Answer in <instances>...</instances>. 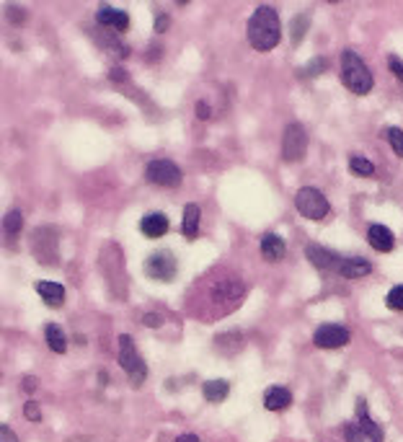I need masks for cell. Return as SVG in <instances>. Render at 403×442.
<instances>
[{
	"mask_svg": "<svg viewBox=\"0 0 403 442\" xmlns=\"http://www.w3.org/2000/svg\"><path fill=\"white\" fill-rule=\"evenodd\" d=\"M6 19L11 21V24H16V26H21V24H26V21H29V14L24 11V8L11 6V8L6 11Z\"/></svg>",
	"mask_w": 403,
	"mask_h": 442,
	"instance_id": "obj_27",
	"label": "cell"
},
{
	"mask_svg": "<svg viewBox=\"0 0 403 442\" xmlns=\"http://www.w3.org/2000/svg\"><path fill=\"white\" fill-rule=\"evenodd\" d=\"M96 21H99V26L104 29H114V31H127L129 29V16L124 11H116L111 6H101L99 14H96Z\"/></svg>",
	"mask_w": 403,
	"mask_h": 442,
	"instance_id": "obj_14",
	"label": "cell"
},
{
	"mask_svg": "<svg viewBox=\"0 0 403 442\" xmlns=\"http://www.w3.org/2000/svg\"><path fill=\"white\" fill-rule=\"evenodd\" d=\"M388 143L390 148H393V153H396L398 158H403V132L398 127H390L388 129Z\"/></svg>",
	"mask_w": 403,
	"mask_h": 442,
	"instance_id": "obj_26",
	"label": "cell"
},
{
	"mask_svg": "<svg viewBox=\"0 0 403 442\" xmlns=\"http://www.w3.org/2000/svg\"><path fill=\"white\" fill-rule=\"evenodd\" d=\"M369 272H372V264L362 256H342L339 258V269H336V274H342L347 279L367 277Z\"/></svg>",
	"mask_w": 403,
	"mask_h": 442,
	"instance_id": "obj_13",
	"label": "cell"
},
{
	"mask_svg": "<svg viewBox=\"0 0 403 442\" xmlns=\"http://www.w3.org/2000/svg\"><path fill=\"white\" fill-rule=\"evenodd\" d=\"M201 393H204V401L222 403L230 393V383L228 381H207L204 386H201Z\"/></svg>",
	"mask_w": 403,
	"mask_h": 442,
	"instance_id": "obj_20",
	"label": "cell"
},
{
	"mask_svg": "<svg viewBox=\"0 0 403 442\" xmlns=\"http://www.w3.org/2000/svg\"><path fill=\"white\" fill-rule=\"evenodd\" d=\"M246 34H249V44L256 49V52H269V49H274L277 44H279V39H282L279 14L269 6L256 8L249 19Z\"/></svg>",
	"mask_w": 403,
	"mask_h": 442,
	"instance_id": "obj_1",
	"label": "cell"
},
{
	"mask_svg": "<svg viewBox=\"0 0 403 442\" xmlns=\"http://www.w3.org/2000/svg\"><path fill=\"white\" fill-rule=\"evenodd\" d=\"M44 339H47V344H49L52 352H57V354L67 352V336H65V331L57 326V323H47V326H44Z\"/></svg>",
	"mask_w": 403,
	"mask_h": 442,
	"instance_id": "obj_21",
	"label": "cell"
},
{
	"mask_svg": "<svg viewBox=\"0 0 403 442\" xmlns=\"http://www.w3.org/2000/svg\"><path fill=\"white\" fill-rule=\"evenodd\" d=\"M308 150V135H305V127L300 122H289L287 129H284L282 137V158L287 164H295L305 156Z\"/></svg>",
	"mask_w": 403,
	"mask_h": 442,
	"instance_id": "obj_6",
	"label": "cell"
},
{
	"mask_svg": "<svg viewBox=\"0 0 403 442\" xmlns=\"http://www.w3.org/2000/svg\"><path fill=\"white\" fill-rule=\"evenodd\" d=\"M388 68H390V73L396 75L398 81H401V86H403V60L398 55H390L388 57Z\"/></svg>",
	"mask_w": 403,
	"mask_h": 442,
	"instance_id": "obj_30",
	"label": "cell"
},
{
	"mask_svg": "<svg viewBox=\"0 0 403 442\" xmlns=\"http://www.w3.org/2000/svg\"><path fill=\"white\" fill-rule=\"evenodd\" d=\"M142 323H145V326H150V328H158L163 323V318L158 313H145V316H142Z\"/></svg>",
	"mask_w": 403,
	"mask_h": 442,
	"instance_id": "obj_33",
	"label": "cell"
},
{
	"mask_svg": "<svg viewBox=\"0 0 403 442\" xmlns=\"http://www.w3.org/2000/svg\"><path fill=\"white\" fill-rule=\"evenodd\" d=\"M145 179H148L150 184L155 186H166V189H171V186H179L181 184V169L174 164V161H150L148 166H145Z\"/></svg>",
	"mask_w": 403,
	"mask_h": 442,
	"instance_id": "obj_5",
	"label": "cell"
},
{
	"mask_svg": "<svg viewBox=\"0 0 403 442\" xmlns=\"http://www.w3.org/2000/svg\"><path fill=\"white\" fill-rule=\"evenodd\" d=\"M3 228H6L8 236H16V233L24 228V215H21L19 210H11L6 215V220H3Z\"/></svg>",
	"mask_w": 403,
	"mask_h": 442,
	"instance_id": "obj_24",
	"label": "cell"
},
{
	"mask_svg": "<svg viewBox=\"0 0 403 442\" xmlns=\"http://www.w3.org/2000/svg\"><path fill=\"white\" fill-rule=\"evenodd\" d=\"M0 442H19V437H16V432L8 424H3L0 427Z\"/></svg>",
	"mask_w": 403,
	"mask_h": 442,
	"instance_id": "obj_32",
	"label": "cell"
},
{
	"mask_svg": "<svg viewBox=\"0 0 403 442\" xmlns=\"http://www.w3.org/2000/svg\"><path fill=\"white\" fill-rule=\"evenodd\" d=\"M342 81L352 94L364 96L372 91V73H369L362 57L352 52V49H347L342 55Z\"/></svg>",
	"mask_w": 403,
	"mask_h": 442,
	"instance_id": "obj_2",
	"label": "cell"
},
{
	"mask_svg": "<svg viewBox=\"0 0 403 442\" xmlns=\"http://www.w3.org/2000/svg\"><path fill=\"white\" fill-rule=\"evenodd\" d=\"M119 365L124 368V373L129 375V383H132L134 388L142 386L145 378H148V365H145V360L140 357V352H137V347H134V341L129 333H121L119 336Z\"/></svg>",
	"mask_w": 403,
	"mask_h": 442,
	"instance_id": "obj_3",
	"label": "cell"
},
{
	"mask_svg": "<svg viewBox=\"0 0 403 442\" xmlns=\"http://www.w3.org/2000/svg\"><path fill=\"white\" fill-rule=\"evenodd\" d=\"M145 274L158 282H171L176 277V258L171 251H155L145 258Z\"/></svg>",
	"mask_w": 403,
	"mask_h": 442,
	"instance_id": "obj_8",
	"label": "cell"
},
{
	"mask_svg": "<svg viewBox=\"0 0 403 442\" xmlns=\"http://www.w3.org/2000/svg\"><path fill=\"white\" fill-rule=\"evenodd\" d=\"M36 293L49 308H60L65 303V287L60 282H36Z\"/></svg>",
	"mask_w": 403,
	"mask_h": 442,
	"instance_id": "obj_18",
	"label": "cell"
},
{
	"mask_svg": "<svg viewBox=\"0 0 403 442\" xmlns=\"http://www.w3.org/2000/svg\"><path fill=\"white\" fill-rule=\"evenodd\" d=\"M367 243L372 246L375 251L390 253L393 248H396V236H393V233H390V228H385V225L372 223L367 228Z\"/></svg>",
	"mask_w": 403,
	"mask_h": 442,
	"instance_id": "obj_12",
	"label": "cell"
},
{
	"mask_svg": "<svg viewBox=\"0 0 403 442\" xmlns=\"http://www.w3.org/2000/svg\"><path fill=\"white\" fill-rule=\"evenodd\" d=\"M176 442H199V437L191 435V432H184V435L176 437Z\"/></svg>",
	"mask_w": 403,
	"mask_h": 442,
	"instance_id": "obj_37",
	"label": "cell"
},
{
	"mask_svg": "<svg viewBox=\"0 0 403 442\" xmlns=\"http://www.w3.org/2000/svg\"><path fill=\"white\" fill-rule=\"evenodd\" d=\"M196 116H199V119H209V106H207V101H199V104H196Z\"/></svg>",
	"mask_w": 403,
	"mask_h": 442,
	"instance_id": "obj_36",
	"label": "cell"
},
{
	"mask_svg": "<svg viewBox=\"0 0 403 442\" xmlns=\"http://www.w3.org/2000/svg\"><path fill=\"white\" fill-rule=\"evenodd\" d=\"M295 207L302 218H308V220H323L331 210L329 199L323 197L316 186H302V189H297Z\"/></svg>",
	"mask_w": 403,
	"mask_h": 442,
	"instance_id": "obj_4",
	"label": "cell"
},
{
	"mask_svg": "<svg viewBox=\"0 0 403 442\" xmlns=\"http://www.w3.org/2000/svg\"><path fill=\"white\" fill-rule=\"evenodd\" d=\"M264 406L269 411H282V408H289L292 406V393H289V388L284 386H272L264 393Z\"/></svg>",
	"mask_w": 403,
	"mask_h": 442,
	"instance_id": "obj_16",
	"label": "cell"
},
{
	"mask_svg": "<svg viewBox=\"0 0 403 442\" xmlns=\"http://www.w3.org/2000/svg\"><path fill=\"white\" fill-rule=\"evenodd\" d=\"M181 233L184 238H196V233H199V204L189 202L184 207V220H181Z\"/></svg>",
	"mask_w": 403,
	"mask_h": 442,
	"instance_id": "obj_19",
	"label": "cell"
},
{
	"mask_svg": "<svg viewBox=\"0 0 403 442\" xmlns=\"http://www.w3.org/2000/svg\"><path fill=\"white\" fill-rule=\"evenodd\" d=\"M21 388H24V393H34L36 391V378H24Z\"/></svg>",
	"mask_w": 403,
	"mask_h": 442,
	"instance_id": "obj_35",
	"label": "cell"
},
{
	"mask_svg": "<svg viewBox=\"0 0 403 442\" xmlns=\"http://www.w3.org/2000/svg\"><path fill=\"white\" fill-rule=\"evenodd\" d=\"M313 344L321 349H339L349 344V328L342 323H321L313 333Z\"/></svg>",
	"mask_w": 403,
	"mask_h": 442,
	"instance_id": "obj_9",
	"label": "cell"
},
{
	"mask_svg": "<svg viewBox=\"0 0 403 442\" xmlns=\"http://www.w3.org/2000/svg\"><path fill=\"white\" fill-rule=\"evenodd\" d=\"M24 416H26L29 422H39V419H41V408H39V403H34V401H26V403H24Z\"/></svg>",
	"mask_w": 403,
	"mask_h": 442,
	"instance_id": "obj_29",
	"label": "cell"
},
{
	"mask_svg": "<svg viewBox=\"0 0 403 442\" xmlns=\"http://www.w3.org/2000/svg\"><path fill=\"white\" fill-rule=\"evenodd\" d=\"M385 306H388L390 311H398V313H401L403 311V285H396L393 290H390L388 298H385Z\"/></svg>",
	"mask_w": 403,
	"mask_h": 442,
	"instance_id": "obj_25",
	"label": "cell"
},
{
	"mask_svg": "<svg viewBox=\"0 0 403 442\" xmlns=\"http://www.w3.org/2000/svg\"><path fill=\"white\" fill-rule=\"evenodd\" d=\"M31 246H34V256L39 258L41 264H47V253L57 261V233L52 231V228H47V225H41L39 231H34L31 236Z\"/></svg>",
	"mask_w": 403,
	"mask_h": 442,
	"instance_id": "obj_10",
	"label": "cell"
},
{
	"mask_svg": "<svg viewBox=\"0 0 403 442\" xmlns=\"http://www.w3.org/2000/svg\"><path fill=\"white\" fill-rule=\"evenodd\" d=\"M349 171L354 176H372V174H375V166H372V161H367V158L354 156L349 161Z\"/></svg>",
	"mask_w": 403,
	"mask_h": 442,
	"instance_id": "obj_23",
	"label": "cell"
},
{
	"mask_svg": "<svg viewBox=\"0 0 403 442\" xmlns=\"http://www.w3.org/2000/svg\"><path fill=\"white\" fill-rule=\"evenodd\" d=\"M168 228H171V223H168V218L163 212H148L140 220V231L145 238H163L168 233Z\"/></svg>",
	"mask_w": 403,
	"mask_h": 442,
	"instance_id": "obj_15",
	"label": "cell"
},
{
	"mask_svg": "<svg viewBox=\"0 0 403 442\" xmlns=\"http://www.w3.org/2000/svg\"><path fill=\"white\" fill-rule=\"evenodd\" d=\"M305 256H308V261L313 266H318V269H326V272H336L339 269V253L329 251L326 246H318V243H310L308 248H305Z\"/></svg>",
	"mask_w": 403,
	"mask_h": 442,
	"instance_id": "obj_11",
	"label": "cell"
},
{
	"mask_svg": "<svg viewBox=\"0 0 403 442\" xmlns=\"http://www.w3.org/2000/svg\"><path fill=\"white\" fill-rule=\"evenodd\" d=\"M344 440L347 442H383V429L369 416H357L354 422L344 424Z\"/></svg>",
	"mask_w": 403,
	"mask_h": 442,
	"instance_id": "obj_7",
	"label": "cell"
},
{
	"mask_svg": "<svg viewBox=\"0 0 403 442\" xmlns=\"http://www.w3.org/2000/svg\"><path fill=\"white\" fill-rule=\"evenodd\" d=\"M168 26H171V19H168V14H158V19H155V31H158V34H166Z\"/></svg>",
	"mask_w": 403,
	"mask_h": 442,
	"instance_id": "obj_31",
	"label": "cell"
},
{
	"mask_svg": "<svg viewBox=\"0 0 403 442\" xmlns=\"http://www.w3.org/2000/svg\"><path fill=\"white\" fill-rule=\"evenodd\" d=\"M308 26H310V19H308L305 14H300V16H295V19H292V26H289V36H292V41H295V44H300V41H302V36H305Z\"/></svg>",
	"mask_w": 403,
	"mask_h": 442,
	"instance_id": "obj_22",
	"label": "cell"
},
{
	"mask_svg": "<svg viewBox=\"0 0 403 442\" xmlns=\"http://www.w3.org/2000/svg\"><path fill=\"white\" fill-rule=\"evenodd\" d=\"M323 70H326V60H323V57H318V60H310V65L305 70H300V75H302V78H313V75L323 73Z\"/></svg>",
	"mask_w": 403,
	"mask_h": 442,
	"instance_id": "obj_28",
	"label": "cell"
},
{
	"mask_svg": "<svg viewBox=\"0 0 403 442\" xmlns=\"http://www.w3.org/2000/svg\"><path fill=\"white\" fill-rule=\"evenodd\" d=\"M109 78H111V81H119V83H127L129 81L127 73H124L121 68H111V70H109Z\"/></svg>",
	"mask_w": 403,
	"mask_h": 442,
	"instance_id": "obj_34",
	"label": "cell"
},
{
	"mask_svg": "<svg viewBox=\"0 0 403 442\" xmlns=\"http://www.w3.org/2000/svg\"><path fill=\"white\" fill-rule=\"evenodd\" d=\"M284 253H287V243H284V238H279L277 233H267V236L262 238V256L274 264V261L284 258Z\"/></svg>",
	"mask_w": 403,
	"mask_h": 442,
	"instance_id": "obj_17",
	"label": "cell"
}]
</instances>
